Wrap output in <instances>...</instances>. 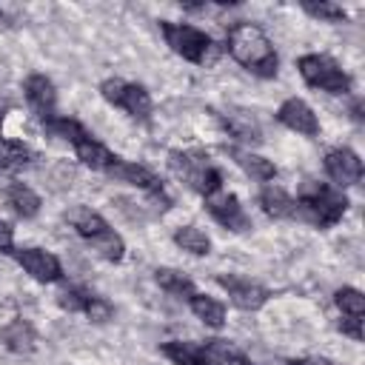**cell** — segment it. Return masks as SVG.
I'll return each instance as SVG.
<instances>
[{
    "label": "cell",
    "instance_id": "22",
    "mask_svg": "<svg viewBox=\"0 0 365 365\" xmlns=\"http://www.w3.org/2000/svg\"><path fill=\"white\" fill-rule=\"evenodd\" d=\"M31 148L23 143V140H9V137H0V168L3 171H17L23 165L31 163Z\"/></svg>",
    "mask_w": 365,
    "mask_h": 365
},
{
    "label": "cell",
    "instance_id": "19",
    "mask_svg": "<svg viewBox=\"0 0 365 365\" xmlns=\"http://www.w3.org/2000/svg\"><path fill=\"white\" fill-rule=\"evenodd\" d=\"M231 157H234V163H237L251 180L268 182V180L277 177V165H274L268 157H262V154H254V151H245V148H234Z\"/></svg>",
    "mask_w": 365,
    "mask_h": 365
},
{
    "label": "cell",
    "instance_id": "28",
    "mask_svg": "<svg viewBox=\"0 0 365 365\" xmlns=\"http://www.w3.org/2000/svg\"><path fill=\"white\" fill-rule=\"evenodd\" d=\"M302 9L311 17L325 20V23H342L345 20V9L339 3H328V0H322V3H302Z\"/></svg>",
    "mask_w": 365,
    "mask_h": 365
},
{
    "label": "cell",
    "instance_id": "12",
    "mask_svg": "<svg viewBox=\"0 0 365 365\" xmlns=\"http://www.w3.org/2000/svg\"><path fill=\"white\" fill-rule=\"evenodd\" d=\"M103 174H108V177L117 180V182H128V185H134V188H140V191H145V194L163 191V182H160L145 165L131 163V160H120V157H114V163H111Z\"/></svg>",
    "mask_w": 365,
    "mask_h": 365
},
{
    "label": "cell",
    "instance_id": "29",
    "mask_svg": "<svg viewBox=\"0 0 365 365\" xmlns=\"http://www.w3.org/2000/svg\"><path fill=\"white\" fill-rule=\"evenodd\" d=\"M86 302H88V294L80 291V288H66V291L57 294V305L63 311H68V314H83Z\"/></svg>",
    "mask_w": 365,
    "mask_h": 365
},
{
    "label": "cell",
    "instance_id": "1",
    "mask_svg": "<svg viewBox=\"0 0 365 365\" xmlns=\"http://www.w3.org/2000/svg\"><path fill=\"white\" fill-rule=\"evenodd\" d=\"M228 51L240 66H245L257 77L277 74V66H279L277 51L265 37V31L254 23H234L228 29Z\"/></svg>",
    "mask_w": 365,
    "mask_h": 365
},
{
    "label": "cell",
    "instance_id": "18",
    "mask_svg": "<svg viewBox=\"0 0 365 365\" xmlns=\"http://www.w3.org/2000/svg\"><path fill=\"white\" fill-rule=\"evenodd\" d=\"M3 197H6V202L11 205V211H14L17 217H23V220L37 217V211H40V197H37V191L29 188L26 182H11V185L3 191Z\"/></svg>",
    "mask_w": 365,
    "mask_h": 365
},
{
    "label": "cell",
    "instance_id": "8",
    "mask_svg": "<svg viewBox=\"0 0 365 365\" xmlns=\"http://www.w3.org/2000/svg\"><path fill=\"white\" fill-rule=\"evenodd\" d=\"M14 254V259L23 265V271L31 277V279H37V282H54V279H60V262H57V257L51 254V251H46V248H17V251H11Z\"/></svg>",
    "mask_w": 365,
    "mask_h": 365
},
{
    "label": "cell",
    "instance_id": "11",
    "mask_svg": "<svg viewBox=\"0 0 365 365\" xmlns=\"http://www.w3.org/2000/svg\"><path fill=\"white\" fill-rule=\"evenodd\" d=\"M217 282L228 291V299H231L240 311H257V308H262V305H265V299H268V291H265L262 285L251 282V279H242V277H225V274H220V277H217Z\"/></svg>",
    "mask_w": 365,
    "mask_h": 365
},
{
    "label": "cell",
    "instance_id": "21",
    "mask_svg": "<svg viewBox=\"0 0 365 365\" xmlns=\"http://www.w3.org/2000/svg\"><path fill=\"white\" fill-rule=\"evenodd\" d=\"M188 305H191L194 317H197L202 325H208V328H222V325H225V305H222L220 299L194 291V294L188 297Z\"/></svg>",
    "mask_w": 365,
    "mask_h": 365
},
{
    "label": "cell",
    "instance_id": "5",
    "mask_svg": "<svg viewBox=\"0 0 365 365\" xmlns=\"http://www.w3.org/2000/svg\"><path fill=\"white\" fill-rule=\"evenodd\" d=\"M168 168L194 191H200L202 197L214 188L222 185V177L217 168H211L208 160H202L200 154H188V151H171L168 154Z\"/></svg>",
    "mask_w": 365,
    "mask_h": 365
},
{
    "label": "cell",
    "instance_id": "30",
    "mask_svg": "<svg viewBox=\"0 0 365 365\" xmlns=\"http://www.w3.org/2000/svg\"><path fill=\"white\" fill-rule=\"evenodd\" d=\"M83 314H86L91 322H108L111 314H114V308H111L108 299H103V297H91V294H88V302H86Z\"/></svg>",
    "mask_w": 365,
    "mask_h": 365
},
{
    "label": "cell",
    "instance_id": "20",
    "mask_svg": "<svg viewBox=\"0 0 365 365\" xmlns=\"http://www.w3.org/2000/svg\"><path fill=\"white\" fill-rule=\"evenodd\" d=\"M66 222H68L77 234H83L86 240H91V237H97L100 231L108 228V222H106L94 208H88V205H71V208L66 211Z\"/></svg>",
    "mask_w": 365,
    "mask_h": 365
},
{
    "label": "cell",
    "instance_id": "33",
    "mask_svg": "<svg viewBox=\"0 0 365 365\" xmlns=\"http://www.w3.org/2000/svg\"><path fill=\"white\" fill-rule=\"evenodd\" d=\"M291 365H328V362H322V359H294Z\"/></svg>",
    "mask_w": 365,
    "mask_h": 365
},
{
    "label": "cell",
    "instance_id": "2",
    "mask_svg": "<svg viewBox=\"0 0 365 365\" xmlns=\"http://www.w3.org/2000/svg\"><path fill=\"white\" fill-rule=\"evenodd\" d=\"M348 208V197L342 188L336 185H325V182H314L308 180L297 197V211L294 217L299 220H308L319 228H328V225H336L342 220Z\"/></svg>",
    "mask_w": 365,
    "mask_h": 365
},
{
    "label": "cell",
    "instance_id": "15",
    "mask_svg": "<svg viewBox=\"0 0 365 365\" xmlns=\"http://www.w3.org/2000/svg\"><path fill=\"white\" fill-rule=\"evenodd\" d=\"M0 339L11 354H31L37 348V334L26 319H11L0 328Z\"/></svg>",
    "mask_w": 365,
    "mask_h": 365
},
{
    "label": "cell",
    "instance_id": "3",
    "mask_svg": "<svg viewBox=\"0 0 365 365\" xmlns=\"http://www.w3.org/2000/svg\"><path fill=\"white\" fill-rule=\"evenodd\" d=\"M160 31H163V40L165 46L180 54L182 60H191L197 66H211L217 63L222 46L214 43L205 31H200L197 26H188V23H171V20H160Z\"/></svg>",
    "mask_w": 365,
    "mask_h": 365
},
{
    "label": "cell",
    "instance_id": "17",
    "mask_svg": "<svg viewBox=\"0 0 365 365\" xmlns=\"http://www.w3.org/2000/svg\"><path fill=\"white\" fill-rule=\"evenodd\" d=\"M74 154H77V160H80L83 165H88V168H94V171H106V168L114 163V154H111L100 140H94L91 134H86L83 140L74 143Z\"/></svg>",
    "mask_w": 365,
    "mask_h": 365
},
{
    "label": "cell",
    "instance_id": "14",
    "mask_svg": "<svg viewBox=\"0 0 365 365\" xmlns=\"http://www.w3.org/2000/svg\"><path fill=\"white\" fill-rule=\"evenodd\" d=\"M222 123H225L228 134L234 140H240V143H248L251 145V143H259L262 140V128H259L257 117L251 111H245V108H228L222 114Z\"/></svg>",
    "mask_w": 365,
    "mask_h": 365
},
{
    "label": "cell",
    "instance_id": "4",
    "mask_svg": "<svg viewBox=\"0 0 365 365\" xmlns=\"http://www.w3.org/2000/svg\"><path fill=\"white\" fill-rule=\"evenodd\" d=\"M297 68H299L302 80L319 91H328V94H348L351 91V77L328 54H302L297 60Z\"/></svg>",
    "mask_w": 365,
    "mask_h": 365
},
{
    "label": "cell",
    "instance_id": "31",
    "mask_svg": "<svg viewBox=\"0 0 365 365\" xmlns=\"http://www.w3.org/2000/svg\"><path fill=\"white\" fill-rule=\"evenodd\" d=\"M339 331L348 334L354 342H359V339H362V317H345V319L339 322Z\"/></svg>",
    "mask_w": 365,
    "mask_h": 365
},
{
    "label": "cell",
    "instance_id": "23",
    "mask_svg": "<svg viewBox=\"0 0 365 365\" xmlns=\"http://www.w3.org/2000/svg\"><path fill=\"white\" fill-rule=\"evenodd\" d=\"M174 242H177L182 251L194 254V257H205V254L211 251L208 234L200 231L197 225H182V228H177V231H174Z\"/></svg>",
    "mask_w": 365,
    "mask_h": 365
},
{
    "label": "cell",
    "instance_id": "24",
    "mask_svg": "<svg viewBox=\"0 0 365 365\" xmlns=\"http://www.w3.org/2000/svg\"><path fill=\"white\" fill-rule=\"evenodd\" d=\"M154 279H157V285L165 291V294H171V297H191L194 294V282L182 274V271H174V268H157V274H154Z\"/></svg>",
    "mask_w": 365,
    "mask_h": 365
},
{
    "label": "cell",
    "instance_id": "25",
    "mask_svg": "<svg viewBox=\"0 0 365 365\" xmlns=\"http://www.w3.org/2000/svg\"><path fill=\"white\" fill-rule=\"evenodd\" d=\"M88 242H91V248H94L103 259H108V262H120V259H123V254H125L123 237H120L114 228L100 231V234H97V237H91Z\"/></svg>",
    "mask_w": 365,
    "mask_h": 365
},
{
    "label": "cell",
    "instance_id": "9",
    "mask_svg": "<svg viewBox=\"0 0 365 365\" xmlns=\"http://www.w3.org/2000/svg\"><path fill=\"white\" fill-rule=\"evenodd\" d=\"M325 171L336 182V188L356 185L362 180V160L351 148H334L325 154Z\"/></svg>",
    "mask_w": 365,
    "mask_h": 365
},
{
    "label": "cell",
    "instance_id": "34",
    "mask_svg": "<svg viewBox=\"0 0 365 365\" xmlns=\"http://www.w3.org/2000/svg\"><path fill=\"white\" fill-rule=\"evenodd\" d=\"M0 26H3V11H0Z\"/></svg>",
    "mask_w": 365,
    "mask_h": 365
},
{
    "label": "cell",
    "instance_id": "16",
    "mask_svg": "<svg viewBox=\"0 0 365 365\" xmlns=\"http://www.w3.org/2000/svg\"><path fill=\"white\" fill-rule=\"evenodd\" d=\"M259 205H262V211H265L268 217H274V220H288V217H294V211H297V200H294L285 188H279V185H274V182L259 191Z\"/></svg>",
    "mask_w": 365,
    "mask_h": 365
},
{
    "label": "cell",
    "instance_id": "6",
    "mask_svg": "<svg viewBox=\"0 0 365 365\" xmlns=\"http://www.w3.org/2000/svg\"><path fill=\"white\" fill-rule=\"evenodd\" d=\"M100 94H103L106 103L120 106L134 120H148L151 117V94L137 83H125V80L108 77V80L100 83Z\"/></svg>",
    "mask_w": 365,
    "mask_h": 365
},
{
    "label": "cell",
    "instance_id": "10",
    "mask_svg": "<svg viewBox=\"0 0 365 365\" xmlns=\"http://www.w3.org/2000/svg\"><path fill=\"white\" fill-rule=\"evenodd\" d=\"M277 120H279L285 128L297 131V134H305V137L319 134V120H317L314 108H311L305 100H299V97L285 100V103L277 108Z\"/></svg>",
    "mask_w": 365,
    "mask_h": 365
},
{
    "label": "cell",
    "instance_id": "27",
    "mask_svg": "<svg viewBox=\"0 0 365 365\" xmlns=\"http://www.w3.org/2000/svg\"><path fill=\"white\" fill-rule=\"evenodd\" d=\"M334 302H336V308L345 317H362L365 314V297L356 288H339L336 297H334Z\"/></svg>",
    "mask_w": 365,
    "mask_h": 365
},
{
    "label": "cell",
    "instance_id": "7",
    "mask_svg": "<svg viewBox=\"0 0 365 365\" xmlns=\"http://www.w3.org/2000/svg\"><path fill=\"white\" fill-rule=\"evenodd\" d=\"M205 208H208V214H211L220 225H225V228H231V231H248V228H251V217L242 211L240 200H237L231 191H225L222 185L205 194Z\"/></svg>",
    "mask_w": 365,
    "mask_h": 365
},
{
    "label": "cell",
    "instance_id": "26",
    "mask_svg": "<svg viewBox=\"0 0 365 365\" xmlns=\"http://www.w3.org/2000/svg\"><path fill=\"white\" fill-rule=\"evenodd\" d=\"M163 354H165L174 365H202V362H200V345H194V342H180V339L165 342V345H163Z\"/></svg>",
    "mask_w": 365,
    "mask_h": 365
},
{
    "label": "cell",
    "instance_id": "32",
    "mask_svg": "<svg viewBox=\"0 0 365 365\" xmlns=\"http://www.w3.org/2000/svg\"><path fill=\"white\" fill-rule=\"evenodd\" d=\"M11 242H14V234H11V225L0 220V251H3V254H11V251H14V248H11Z\"/></svg>",
    "mask_w": 365,
    "mask_h": 365
},
{
    "label": "cell",
    "instance_id": "13",
    "mask_svg": "<svg viewBox=\"0 0 365 365\" xmlns=\"http://www.w3.org/2000/svg\"><path fill=\"white\" fill-rule=\"evenodd\" d=\"M26 91V100L31 103V108L40 114V117H54V106H57V91H54V83L46 77V74H31L23 86Z\"/></svg>",
    "mask_w": 365,
    "mask_h": 365
}]
</instances>
